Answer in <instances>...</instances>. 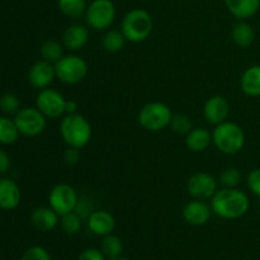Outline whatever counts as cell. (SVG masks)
Instances as JSON below:
<instances>
[{
  "label": "cell",
  "mask_w": 260,
  "mask_h": 260,
  "mask_svg": "<svg viewBox=\"0 0 260 260\" xmlns=\"http://www.w3.org/2000/svg\"><path fill=\"white\" fill-rule=\"evenodd\" d=\"M243 174L238 168H228L218 177V183L223 188H236L241 183Z\"/></svg>",
  "instance_id": "29"
},
{
  "label": "cell",
  "mask_w": 260,
  "mask_h": 260,
  "mask_svg": "<svg viewBox=\"0 0 260 260\" xmlns=\"http://www.w3.org/2000/svg\"><path fill=\"white\" fill-rule=\"evenodd\" d=\"M116 220L107 211H94L88 217V228L96 236H107L113 233Z\"/></svg>",
  "instance_id": "16"
},
{
  "label": "cell",
  "mask_w": 260,
  "mask_h": 260,
  "mask_svg": "<svg viewBox=\"0 0 260 260\" xmlns=\"http://www.w3.org/2000/svg\"><path fill=\"white\" fill-rule=\"evenodd\" d=\"M60 12L69 18H78L85 14L86 0H57Z\"/></svg>",
  "instance_id": "26"
},
{
  "label": "cell",
  "mask_w": 260,
  "mask_h": 260,
  "mask_svg": "<svg viewBox=\"0 0 260 260\" xmlns=\"http://www.w3.org/2000/svg\"><path fill=\"white\" fill-rule=\"evenodd\" d=\"M229 113H230V104L228 99L222 95H213L206 102L205 108H203V114L207 119L208 123L217 124L222 123L228 119Z\"/></svg>",
  "instance_id": "14"
},
{
  "label": "cell",
  "mask_w": 260,
  "mask_h": 260,
  "mask_svg": "<svg viewBox=\"0 0 260 260\" xmlns=\"http://www.w3.org/2000/svg\"><path fill=\"white\" fill-rule=\"evenodd\" d=\"M183 218L192 226H203L210 221L212 208L205 201L194 200L188 202L182 211Z\"/></svg>",
  "instance_id": "13"
},
{
  "label": "cell",
  "mask_w": 260,
  "mask_h": 260,
  "mask_svg": "<svg viewBox=\"0 0 260 260\" xmlns=\"http://www.w3.org/2000/svg\"><path fill=\"white\" fill-rule=\"evenodd\" d=\"M30 222L40 231H52L60 222V216L51 207H38L30 215Z\"/></svg>",
  "instance_id": "17"
},
{
  "label": "cell",
  "mask_w": 260,
  "mask_h": 260,
  "mask_svg": "<svg viewBox=\"0 0 260 260\" xmlns=\"http://www.w3.org/2000/svg\"><path fill=\"white\" fill-rule=\"evenodd\" d=\"M56 78L65 84H78L88 75V63L78 55L62 56L55 63Z\"/></svg>",
  "instance_id": "6"
},
{
  "label": "cell",
  "mask_w": 260,
  "mask_h": 260,
  "mask_svg": "<svg viewBox=\"0 0 260 260\" xmlns=\"http://www.w3.org/2000/svg\"><path fill=\"white\" fill-rule=\"evenodd\" d=\"M60 134L69 146L81 150L90 141L91 126L81 114H66L60 123Z\"/></svg>",
  "instance_id": "2"
},
{
  "label": "cell",
  "mask_w": 260,
  "mask_h": 260,
  "mask_svg": "<svg viewBox=\"0 0 260 260\" xmlns=\"http://www.w3.org/2000/svg\"><path fill=\"white\" fill-rule=\"evenodd\" d=\"M240 86L246 95L260 96V65H253L244 71Z\"/></svg>",
  "instance_id": "20"
},
{
  "label": "cell",
  "mask_w": 260,
  "mask_h": 260,
  "mask_svg": "<svg viewBox=\"0 0 260 260\" xmlns=\"http://www.w3.org/2000/svg\"><path fill=\"white\" fill-rule=\"evenodd\" d=\"M0 109L7 114H15L20 109V102L15 94L5 93L0 96Z\"/></svg>",
  "instance_id": "31"
},
{
  "label": "cell",
  "mask_w": 260,
  "mask_h": 260,
  "mask_svg": "<svg viewBox=\"0 0 260 260\" xmlns=\"http://www.w3.org/2000/svg\"><path fill=\"white\" fill-rule=\"evenodd\" d=\"M55 78V65L46 60L36 62L28 71V80H29L30 85L40 90L48 88L53 83Z\"/></svg>",
  "instance_id": "12"
},
{
  "label": "cell",
  "mask_w": 260,
  "mask_h": 260,
  "mask_svg": "<svg viewBox=\"0 0 260 260\" xmlns=\"http://www.w3.org/2000/svg\"><path fill=\"white\" fill-rule=\"evenodd\" d=\"M10 167H12V161H10L9 155L3 151V150H0V175L9 172Z\"/></svg>",
  "instance_id": "36"
},
{
  "label": "cell",
  "mask_w": 260,
  "mask_h": 260,
  "mask_svg": "<svg viewBox=\"0 0 260 260\" xmlns=\"http://www.w3.org/2000/svg\"><path fill=\"white\" fill-rule=\"evenodd\" d=\"M187 190L194 200H210L218 190V182L208 173H196L188 179Z\"/></svg>",
  "instance_id": "11"
},
{
  "label": "cell",
  "mask_w": 260,
  "mask_h": 260,
  "mask_svg": "<svg viewBox=\"0 0 260 260\" xmlns=\"http://www.w3.org/2000/svg\"><path fill=\"white\" fill-rule=\"evenodd\" d=\"M65 96L55 89H42L36 98V107L45 114L46 118H60L65 113Z\"/></svg>",
  "instance_id": "10"
},
{
  "label": "cell",
  "mask_w": 260,
  "mask_h": 260,
  "mask_svg": "<svg viewBox=\"0 0 260 260\" xmlns=\"http://www.w3.org/2000/svg\"><path fill=\"white\" fill-rule=\"evenodd\" d=\"M116 7L112 0H93L86 7V24L94 30H106L116 19Z\"/></svg>",
  "instance_id": "7"
},
{
  "label": "cell",
  "mask_w": 260,
  "mask_h": 260,
  "mask_svg": "<svg viewBox=\"0 0 260 260\" xmlns=\"http://www.w3.org/2000/svg\"><path fill=\"white\" fill-rule=\"evenodd\" d=\"M246 185L249 190L256 197H260V168L253 169L246 178Z\"/></svg>",
  "instance_id": "33"
},
{
  "label": "cell",
  "mask_w": 260,
  "mask_h": 260,
  "mask_svg": "<svg viewBox=\"0 0 260 260\" xmlns=\"http://www.w3.org/2000/svg\"><path fill=\"white\" fill-rule=\"evenodd\" d=\"M78 202L79 196L76 190L66 183H60V184L55 185L48 194L50 207L56 211L60 217L66 213L74 212Z\"/></svg>",
  "instance_id": "9"
},
{
  "label": "cell",
  "mask_w": 260,
  "mask_h": 260,
  "mask_svg": "<svg viewBox=\"0 0 260 260\" xmlns=\"http://www.w3.org/2000/svg\"><path fill=\"white\" fill-rule=\"evenodd\" d=\"M212 142L223 154H238L245 145V132L239 124L225 121L213 129Z\"/></svg>",
  "instance_id": "4"
},
{
  "label": "cell",
  "mask_w": 260,
  "mask_h": 260,
  "mask_svg": "<svg viewBox=\"0 0 260 260\" xmlns=\"http://www.w3.org/2000/svg\"><path fill=\"white\" fill-rule=\"evenodd\" d=\"M126 41L127 40L124 38L123 33L121 30L111 29L107 30V33L102 38V46H103V48L107 52L116 53L123 48Z\"/></svg>",
  "instance_id": "24"
},
{
  "label": "cell",
  "mask_w": 260,
  "mask_h": 260,
  "mask_svg": "<svg viewBox=\"0 0 260 260\" xmlns=\"http://www.w3.org/2000/svg\"><path fill=\"white\" fill-rule=\"evenodd\" d=\"M101 250L106 255L107 259H114L122 255L123 251V243L118 236L109 234V235L104 236L101 244Z\"/></svg>",
  "instance_id": "25"
},
{
  "label": "cell",
  "mask_w": 260,
  "mask_h": 260,
  "mask_svg": "<svg viewBox=\"0 0 260 260\" xmlns=\"http://www.w3.org/2000/svg\"><path fill=\"white\" fill-rule=\"evenodd\" d=\"M63 159H65V162L68 165H76L80 160V149L69 146V149L63 154Z\"/></svg>",
  "instance_id": "35"
},
{
  "label": "cell",
  "mask_w": 260,
  "mask_h": 260,
  "mask_svg": "<svg viewBox=\"0 0 260 260\" xmlns=\"http://www.w3.org/2000/svg\"><path fill=\"white\" fill-rule=\"evenodd\" d=\"M22 193L17 183L9 178H0V208L5 211L14 210L19 206Z\"/></svg>",
  "instance_id": "15"
},
{
  "label": "cell",
  "mask_w": 260,
  "mask_h": 260,
  "mask_svg": "<svg viewBox=\"0 0 260 260\" xmlns=\"http://www.w3.org/2000/svg\"><path fill=\"white\" fill-rule=\"evenodd\" d=\"M106 259H107L106 255H104L103 251H102L101 249L89 248L81 251L76 260H106Z\"/></svg>",
  "instance_id": "34"
},
{
  "label": "cell",
  "mask_w": 260,
  "mask_h": 260,
  "mask_svg": "<svg viewBox=\"0 0 260 260\" xmlns=\"http://www.w3.org/2000/svg\"><path fill=\"white\" fill-rule=\"evenodd\" d=\"M152 27L154 22L151 14L142 8H135L123 17L121 32L127 41L139 43L149 38Z\"/></svg>",
  "instance_id": "3"
},
{
  "label": "cell",
  "mask_w": 260,
  "mask_h": 260,
  "mask_svg": "<svg viewBox=\"0 0 260 260\" xmlns=\"http://www.w3.org/2000/svg\"><path fill=\"white\" fill-rule=\"evenodd\" d=\"M89 40V30L83 24H73L63 32L62 42L68 50L79 51L86 45Z\"/></svg>",
  "instance_id": "18"
},
{
  "label": "cell",
  "mask_w": 260,
  "mask_h": 260,
  "mask_svg": "<svg viewBox=\"0 0 260 260\" xmlns=\"http://www.w3.org/2000/svg\"><path fill=\"white\" fill-rule=\"evenodd\" d=\"M231 38L233 42L240 48H248L249 46L253 45L255 40V30L249 23L240 20L234 25L231 30Z\"/></svg>",
  "instance_id": "22"
},
{
  "label": "cell",
  "mask_w": 260,
  "mask_h": 260,
  "mask_svg": "<svg viewBox=\"0 0 260 260\" xmlns=\"http://www.w3.org/2000/svg\"><path fill=\"white\" fill-rule=\"evenodd\" d=\"M19 131L15 124L14 119H10L9 117L0 116V144L12 145L19 137Z\"/></svg>",
  "instance_id": "23"
},
{
  "label": "cell",
  "mask_w": 260,
  "mask_h": 260,
  "mask_svg": "<svg viewBox=\"0 0 260 260\" xmlns=\"http://www.w3.org/2000/svg\"><path fill=\"white\" fill-rule=\"evenodd\" d=\"M211 200L212 212L225 220L241 218L248 213L250 207L249 197L238 188L218 189Z\"/></svg>",
  "instance_id": "1"
},
{
  "label": "cell",
  "mask_w": 260,
  "mask_h": 260,
  "mask_svg": "<svg viewBox=\"0 0 260 260\" xmlns=\"http://www.w3.org/2000/svg\"><path fill=\"white\" fill-rule=\"evenodd\" d=\"M78 111V103L74 101H66L65 106V113L66 114H74Z\"/></svg>",
  "instance_id": "37"
},
{
  "label": "cell",
  "mask_w": 260,
  "mask_h": 260,
  "mask_svg": "<svg viewBox=\"0 0 260 260\" xmlns=\"http://www.w3.org/2000/svg\"><path fill=\"white\" fill-rule=\"evenodd\" d=\"M170 127L173 131L178 135H185L187 136L193 129L192 119L185 114H173L172 121H170Z\"/></svg>",
  "instance_id": "30"
},
{
  "label": "cell",
  "mask_w": 260,
  "mask_h": 260,
  "mask_svg": "<svg viewBox=\"0 0 260 260\" xmlns=\"http://www.w3.org/2000/svg\"><path fill=\"white\" fill-rule=\"evenodd\" d=\"M211 142H212V134L208 129L201 127L193 128L185 137V145L193 152L205 151Z\"/></svg>",
  "instance_id": "21"
},
{
  "label": "cell",
  "mask_w": 260,
  "mask_h": 260,
  "mask_svg": "<svg viewBox=\"0 0 260 260\" xmlns=\"http://www.w3.org/2000/svg\"><path fill=\"white\" fill-rule=\"evenodd\" d=\"M108 260H129V259H126V258H122V256H118V258H114V259H108Z\"/></svg>",
  "instance_id": "38"
},
{
  "label": "cell",
  "mask_w": 260,
  "mask_h": 260,
  "mask_svg": "<svg viewBox=\"0 0 260 260\" xmlns=\"http://www.w3.org/2000/svg\"><path fill=\"white\" fill-rule=\"evenodd\" d=\"M41 56L43 60L48 62H57L63 56V47L58 41L56 40H47L42 43L40 48Z\"/></svg>",
  "instance_id": "27"
},
{
  "label": "cell",
  "mask_w": 260,
  "mask_h": 260,
  "mask_svg": "<svg viewBox=\"0 0 260 260\" xmlns=\"http://www.w3.org/2000/svg\"><path fill=\"white\" fill-rule=\"evenodd\" d=\"M172 117V109L167 104L161 102H151L140 109L137 119L145 129L157 132L169 126Z\"/></svg>",
  "instance_id": "5"
},
{
  "label": "cell",
  "mask_w": 260,
  "mask_h": 260,
  "mask_svg": "<svg viewBox=\"0 0 260 260\" xmlns=\"http://www.w3.org/2000/svg\"><path fill=\"white\" fill-rule=\"evenodd\" d=\"M60 225L63 233L68 234V235H75L81 229V217L75 211L70 213H66V215L61 216Z\"/></svg>",
  "instance_id": "28"
},
{
  "label": "cell",
  "mask_w": 260,
  "mask_h": 260,
  "mask_svg": "<svg viewBox=\"0 0 260 260\" xmlns=\"http://www.w3.org/2000/svg\"><path fill=\"white\" fill-rule=\"evenodd\" d=\"M20 260H52L50 253L42 246H32L27 249Z\"/></svg>",
  "instance_id": "32"
},
{
  "label": "cell",
  "mask_w": 260,
  "mask_h": 260,
  "mask_svg": "<svg viewBox=\"0 0 260 260\" xmlns=\"http://www.w3.org/2000/svg\"><path fill=\"white\" fill-rule=\"evenodd\" d=\"M225 4L234 17L239 20H245L258 13L260 0H225Z\"/></svg>",
  "instance_id": "19"
},
{
  "label": "cell",
  "mask_w": 260,
  "mask_h": 260,
  "mask_svg": "<svg viewBox=\"0 0 260 260\" xmlns=\"http://www.w3.org/2000/svg\"><path fill=\"white\" fill-rule=\"evenodd\" d=\"M14 122L20 135L35 137L46 128V116L37 107H24L15 113Z\"/></svg>",
  "instance_id": "8"
}]
</instances>
